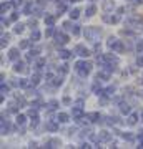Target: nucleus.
Returning a JSON list of instances; mask_svg holds the SVG:
<instances>
[{"label":"nucleus","instance_id":"34","mask_svg":"<svg viewBox=\"0 0 143 149\" xmlns=\"http://www.w3.org/2000/svg\"><path fill=\"white\" fill-rule=\"evenodd\" d=\"M38 121H40V118H38V113H37V114H33V116H32V123H30L32 129H33V128H37V126H38Z\"/></svg>","mask_w":143,"mask_h":149},{"label":"nucleus","instance_id":"17","mask_svg":"<svg viewBox=\"0 0 143 149\" xmlns=\"http://www.w3.org/2000/svg\"><path fill=\"white\" fill-rule=\"evenodd\" d=\"M40 83V71H35V73L30 76V85L32 86H37Z\"/></svg>","mask_w":143,"mask_h":149},{"label":"nucleus","instance_id":"15","mask_svg":"<svg viewBox=\"0 0 143 149\" xmlns=\"http://www.w3.org/2000/svg\"><path fill=\"white\" fill-rule=\"evenodd\" d=\"M110 78V73L106 71V70H101V71H98L97 73V80H100V81H106Z\"/></svg>","mask_w":143,"mask_h":149},{"label":"nucleus","instance_id":"51","mask_svg":"<svg viewBox=\"0 0 143 149\" xmlns=\"http://www.w3.org/2000/svg\"><path fill=\"white\" fill-rule=\"evenodd\" d=\"M137 66H142L143 68V56H138L137 58Z\"/></svg>","mask_w":143,"mask_h":149},{"label":"nucleus","instance_id":"27","mask_svg":"<svg viewBox=\"0 0 143 149\" xmlns=\"http://www.w3.org/2000/svg\"><path fill=\"white\" fill-rule=\"evenodd\" d=\"M123 50H125V43L122 42V40H118V43H117V47H115V53H123Z\"/></svg>","mask_w":143,"mask_h":149},{"label":"nucleus","instance_id":"48","mask_svg":"<svg viewBox=\"0 0 143 149\" xmlns=\"http://www.w3.org/2000/svg\"><path fill=\"white\" fill-rule=\"evenodd\" d=\"M118 22H120V17H117V15L110 17V23H118Z\"/></svg>","mask_w":143,"mask_h":149},{"label":"nucleus","instance_id":"56","mask_svg":"<svg viewBox=\"0 0 143 149\" xmlns=\"http://www.w3.org/2000/svg\"><path fill=\"white\" fill-rule=\"evenodd\" d=\"M28 146H30V148H37V143H35V141H30V144H28Z\"/></svg>","mask_w":143,"mask_h":149},{"label":"nucleus","instance_id":"37","mask_svg":"<svg viewBox=\"0 0 143 149\" xmlns=\"http://www.w3.org/2000/svg\"><path fill=\"white\" fill-rule=\"evenodd\" d=\"M30 42H32L30 38H28V40H22L20 45H18V48H20V50H25V48H28V47H30Z\"/></svg>","mask_w":143,"mask_h":149},{"label":"nucleus","instance_id":"4","mask_svg":"<svg viewBox=\"0 0 143 149\" xmlns=\"http://www.w3.org/2000/svg\"><path fill=\"white\" fill-rule=\"evenodd\" d=\"M70 37L68 35H65L63 32H57L55 33V45H58V47H62V45H65V43H68Z\"/></svg>","mask_w":143,"mask_h":149},{"label":"nucleus","instance_id":"43","mask_svg":"<svg viewBox=\"0 0 143 149\" xmlns=\"http://www.w3.org/2000/svg\"><path fill=\"white\" fill-rule=\"evenodd\" d=\"M0 91H2V95H7V93L10 91V88L5 85V81H4V83H0Z\"/></svg>","mask_w":143,"mask_h":149},{"label":"nucleus","instance_id":"11","mask_svg":"<svg viewBox=\"0 0 143 149\" xmlns=\"http://www.w3.org/2000/svg\"><path fill=\"white\" fill-rule=\"evenodd\" d=\"M137 123H138V114L137 113H130L128 118H127V124L128 126H135Z\"/></svg>","mask_w":143,"mask_h":149},{"label":"nucleus","instance_id":"63","mask_svg":"<svg viewBox=\"0 0 143 149\" xmlns=\"http://www.w3.org/2000/svg\"><path fill=\"white\" fill-rule=\"evenodd\" d=\"M92 2H95V0H92Z\"/></svg>","mask_w":143,"mask_h":149},{"label":"nucleus","instance_id":"25","mask_svg":"<svg viewBox=\"0 0 143 149\" xmlns=\"http://www.w3.org/2000/svg\"><path fill=\"white\" fill-rule=\"evenodd\" d=\"M40 38H42V33L38 32L37 28H33V30H32V35H30V40H33V42H38Z\"/></svg>","mask_w":143,"mask_h":149},{"label":"nucleus","instance_id":"58","mask_svg":"<svg viewBox=\"0 0 143 149\" xmlns=\"http://www.w3.org/2000/svg\"><path fill=\"white\" fill-rule=\"evenodd\" d=\"M77 104L78 106H83V100H77Z\"/></svg>","mask_w":143,"mask_h":149},{"label":"nucleus","instance_id":"12","mask_svg":"<svg viewBox=\"0 0 143 149\" xmlns=\"http://www.w3.org/2000/svg\"><path fill=\"white\" fill-rule=\"evenodd\" d=\"M58 121H48L47 124H45V128H47V131H50V133H55L57 129H58Z\"/></svg>","mask_w":143,"mask_h":149},{"label":"nucleus","instance_id":"14","mask_svg":"<svg viewBox=\"0 0 143 149\" xmlns=\"http://www.w3.org/2000/svg\"><path fill=\"white\" fill-rule=\"evenodd\" d=\"M57 121L58 123H62V124H65V123H68L70 121V116L68 114H67V113H58V114H57Z\"/></svg>","mask_w":143,"mask_h":149},{"label":"nucleus","instance_id":"50","mask_svg":"<svg viewBox=\"0 0 143 149\" xmlns=\"http://www.w3.org/2000/svg\"><path fill=\"white\" fill-rule=\"evenodd\" d=\"M137 52H138V53H142V52H143V40L137 45Z\"/></svg>","mask_w":143,"mask_h":149},{"label":"nucleus","instance_id":"9","mask_svg":"<svg viewBox=\"0 0 143 149\" xmlns=\"http://www.w3.org/2000/svg\"><path fill=\"white\" fill-rule=\"evenodd\" d=\"M8 60H10V61L20 60V48H12L10 52H8Z\"/></svg>","mask_w":143,"mask_h":149},{"label":"nucleus","instance_id":"38","mask_svg":"<svg viewBox=\"0 0 143 149\" xmlns=\"http://www.w3.org/2000/svg\"><path fill=\"white\" fill-rule=\"evenodd\" d=\"M70 32H72V35H73V37H78V35H80V25L73 23V27H72V30H70Z\"/></svg>","mask_w":143,"mask_h":149},{"label":"nucleus","instance_id":"42","mask_svg":"<svg viewBox=\"0 0 143 149\" xmlns=\"http://www.w3.org/2000/svg\"><path fill=\"white\" fill-rule=\"evenodd\" d=\"M15 98H17V103H18V106H27V100H25V98H23V96H15Z\"/></svg>","mask_w":143,"mask_h":149},{"label":"nucleus","instance_id":"60","mask_svg":"<svg viewBox=\"0 0 143 149\" xmlns=\"http://www.w3.org/2000/svg\"><path fill=\"white\" fill-rule=\"evenodd\" d=\"M138 148H142V149H143V141H140V144H138Z\"/></svg>","mask_w":143,"mask_h":149},{"label":"nucleus","instance_id":"55","mask_svg":"<svg viewBox=\"0 0 143 149\" xmlns=\"http://www.w3.org/2000/svg\"><path fill=\"white\" fill-rule=\"evenodd\" d=\"M138 139H140V141H143V129L138 133Z\"/></svg>","mask_w":143,"mask_h":149},{"label":"nucleus","instance_id":"52","mask_svg":"<svg viewBox=\"0 0 143 149\" xmlns=\"http://www.w3.org/2000/svg\"><path fill=\"white\" fill-rule=\"evenodd\" d=\"M8 23H10V22H8V20L5 18V17L2 15V25H4V27H8Z\"/></svg>","mask_w":143,"mask_h":149},{"label":"nucleus","instance_id":"2","mask_svg":"<svg viewBox=\"0 0 143 149\" xmlns=\"http://www.w3.org/2000/svg\"><path fill=\"white\" fill-rule=\"evenodd\" d=\"M83 33H85V38H87V40L97 42V38H98V35L101 33V30L100 28H97V27H87Z\"/></svg>","mask_w":143,"mask_h":149},{"label":"nucleus","instance_id":"19","mask_svg":"<svg viewBox=\"0 0 143 149\" xmlns=\"http://www.w3.org/2000/svg\"><path fill=\"white\" fill-rule=\"evenodd\" d=\"M58 56H60V58H63V60H67V58L72 56V52L67 50V48H60V50H58Z\"/></svg>","mask_w":143,"mask_h":149},{"label":"nucleus","instance_id":"59","mask_svg":"<svg viewBox=\"0 0 143 149\" xmlns=\"http://www.w3.org/2000/svg\"><path fill=\"white\" fill-rule=\"evenodd\" d=\"M37 3H38V5H43V3H45V0H38Z\"/></svg>","mask_w":143,"mask_h":149},{"label":"nucleus","instance_id":"29","mask_svg":"<svg viewBox=\"0 0 143 149\" xmlns=\"http://www.w3.org/2000/svg\"><path fill=\"white\" fill-rule=\"evenodd\" d=\"M45 25H47V27L55 25V17H53V15H47V17H45Z\"/></svg>","mask_w":143,"mask_h":149},{"label":"nucleus","instance_id":"16","mask_svg":"<svg viewBox=\"0 0 143 149\" xmlns=\"http://www.w3.org/2000/svg\"><path fill=\"white\" fill-rule=\"evenodd\" d=\"M33 8H35V5H33V2L30 0V2H27L25 5H23V13H25V15H30L33 12Z\"/></svg>","mask_w":143,"mask_h":149},{"label":"nucleus","instance_id":"3","mask_svg":"<svg viewBox=\"0 0 143 149\" xmlns=\"http://www.w3.org/2000/svg\"><path fill=\"white\" fill-rule=\"evenodd\" d=\"M72 116H73V121L75 123H80L82 119L85 118V113H83V106H73L72 108Z\"/></svg>","mask_w":143,"mask_h":149},{"label":"nucleus","instance_id":"35","mask_svg":"<svg viewBox=\"0 0 143 149\" xmlns=\"http://www.w3.org/2000/svg\"><path fill=\"white\" fill-rule=\"evenodd\" d=\"M45 37H47V38L55 37V27H53V25H52V27H48L47 30H45Z\"/></svg>","mask_w":143,"mask_h":149},{"label":"nucleus","instance_id":"46","mask_svg":"<svg viewBox=\"0 0 143 149\" xmlns=\"http://www.w3.org/2000/svg\"><path fill=\"white\" fill-rule=\"evenodd\" d=\"M62 27H63V30H72L73 23H72V22H63V25H62Z\"/></svg>","mask_w":143,"mask_h":149},{"label":"nucleus","instance_id":"49","mask_svg":"<svg viewBox=\"0 0 143 149\" xmlns=\"http://www.w3.org/2000/svg\"><path fill=\"white\" fill-rule=\"evenodd\" d=\"M62 103H63V104H70V103H72L70 96H63V98H62Z\"/></svg>","mask_w":143,"mask_h":149},{"label":"nucleus","instance_id":"13","mask_svg":"<svg viewBox=\"0 0 143 149\" xmlns=\"http://www.w3.org/2000/svg\"><path fill=\"white\" fill-rule=\"evenodd\" d=\"M10 131V123L8 119H5V116H2V134H8Z\"/></svg>","mask_w":143,"mask_h":149},{"label":"nucleus","instance_id":"54","mask_svg":"<svg viewBox=\"0 0 143 149\" xmlns=\"http://www.w3.org/2000/svg\"><path fill=\"white\" fill-rule=\"evenodd\" d=\"M80 148H92V146H90V144H88V143H82V144H80Z\"/></svg>","mask_w":143,"mask_h":149},{"label":"nucleus","instance_id":"45","mask_svg":"<svg viewBox=\"0 0 143 149\" xmlns=\"http://www.w3.org/2000/svg\"><path fill=\"white\" fill-rule=\"evenodd\" d=\"M12 3H13V7H15V8H18V7H22L23 3H25V0H13Z\"/></svg>","mask_w":143,"mask_h":149},{"label":"nucleus","instance_id":"24","mask_svg":"<svg viewBox=\"0 0 143 149\" xmlns=\"http://www.w3.org/2000/svg\"><path fill=\"white\" fill-rule=\"evenodd\" d=\"M23 30H25V23H15V27H13V33L20 35V33H23Z\"/></svg>","mask_w":143,"mask_h":149},{"label":"nucleus","instance_id":"41","mask_svg":"<svg viewBox=\"0 0 143 149\" xmlns=\"http://www.w3.org/2000/svg\"><path fill=\"white\" fill-rule=\"evenodd\" d=\"M115 91H117V88H115V86H108V88H105V93H103V95L111 96V95H115Z\"/></svg>","mask_w":143,"mask_h":149},{"label":"nucleus","instance_id":"22","mask_svg":"<svg viewBox=\"0 0 143 149\" xmlns=\"http://www.w3.org/2000/svg\"><path fill=\"white\" fill-rule=\"evenodd\" d=\"M37 56H38V50H30L28 55H27V61H28V63H32L33 58H37Z\"/></svg>","mask_w":143,"mask_h":149},{"label":"nucleus","instance_id":"1","mask_svg":"<svg viewBox=\"0 0 143 149\" xmlns=\"http://www.w3.org/2000/svg\"><path fill=\"white\" fill-rule=\"evenodd\" d=\"M92 66H93V65H92L90 61H87V60H78V61L73 65V68H75V71H77V74H78V76H82V78H87V76L90 74Z\"/></svg>","mask_w":143,"mask_h":149},{"label":"nucleus","instance_id":"8","mask_svg":"<svg viewBox=\"0 0 143 149\" xmlns=\"http://www.w3.org/2000/svg\"><path fill=\"white\" fill-rule=\"evenodd\" d=\"M73 52H75V53H77V55H80L82 58H87V56L90 55V50H88V48H85L83 45H77V47H75V50H73Z\"/></svg>","mask_w":143,"mask_h":149},{"label":"nucleus","instance_id":"47","mask_svg":"<svg viewBox=\"0 0 143 149\" xmlns=\"http://www.w3.org/2000/svg\"><path fill=\"white\" fill-rule=\"evenodd\" d=\"M53 78H55V74H53L52 71H48V73L45 74V80H47L48 83H52V80H53Z\"/></svg>","mask_w":143,"mask_h":149},{"label":"nucleus","instance_id":"26","mask_svg":"<svg viewBox=\"0 0 143 149\" xmlns=\"http://www.w3.org/2000/svg\"><path fill=\"white\" fill-rule=\"evenodd\" d=\"M120 111H122L123 114H130L132 109H130V106H128V103H120Z\"/></svg>","mask_w":143,"mask_h":149},{"label":"nucleus","instance_id":"10","mask_svg":"<svg viewBox=\"0 0 143 149\" xmlns=\"http://www.w3.org/2000/svg\"><path fill=\"white\" fill-rule=\"evenodd\" d=\"M62 144V141L57 138H52V139H48V141H45V146L43 148H57V146H60Z\"/></svg>","mask_w":143,"mask_h":149},{"label":"nucleus","instance_id":"21","mask_svg":"<svg viewBox=\"0 0 143 149\" xmlns=\"http://www.w3.org/2000/svg\"><path fill=\"white\" fill-rule=\"evenodd\" d=\"M117 43H118V38H117V37H108V42H106V45H108V48H110V50H115Z\"/></svg>","mask_w":143,"mask_h":149},{"label":"nucleus","instance_id":"33","mask_svg":"<svg viewBox=\"0 0 143 149\" xmlns=\"http://www.w3.org/2000/svg\"><path fill=\"white\" fill-rule=\"evenodd\" d=\"M58 104H60V103L57 101V100H50V103H48V109H50V111H53V109H58Z\"/></svg>","mask_w":143,"mask_h":149},{"label":"nucleus","instance_id":"40","mask_svg":"<svg viewBox=\"0 0 143 149\" xmlns=\"http://www.w3.org/2000/svg\"><path fill=\"white\" fill-rule=\"evenodd\" d=\"M58 73H62V74H67V73H68V65H67V63L60 65V66H58Z\"/></svg>","mask_w":143,"mask_h":149},{"label":"nucleus","instance_id":"53","mask_svg":"<svg viewBox=\"0 0 143 149\" xmlns=\"http://www.w3.org/2000/svg\"><path fill=\"white\" fill-rule=\"evenodd\" d=\"M10 18H12V20H13V22H17V20H18V12H13V13H12V17H10Z\"/></svg>","mask_w":143,"mask_h":149},{"label":"nucleus","instance_id":"36","mask_svg":"<svg viewBox=\"0 0 143 149\" xmlns=\"http://www.w3.org/2000/svg\"><path fill=\"white\" fill-rule=\"evenodd\" d=\"M28 85H30V80H27V78H20L18 80V88H27Z\"/></svg>","mask_w":143,"mask_h":149},{"label":"nucleus","instance_id":"23","mask_svg":"<svg viewBox=\"0 0 143 149\" xmlns=\"http://www.w3.org/2000/svg\"><path fill=\"white\" fill-rule=\"evenodd\" d=\"M62 85H63V78H62V76H55V78L52 80L53 88H58V86H62Z\"/></svg>","mask_w":143,"mask_h":149},{"label":"nucleus","instance_id":"7","mask_svg":"<svg viewBox=\"0 0 143 149\" xmlns=\"http://www.w3.org/2000/svg\"><path fill=\"white\" fill-rule=\"evenodd\" d=\"M87 118L90 119V123H105V121H103L105 118L101 116L100 113H97V111H93V113H88V114H87Z\"/></svg>","mask_w":143,"mask_h":149},{"label":"nucleus","instance_id":"6","mask_svg":"<svg viewBox=\"0 0 143 149\" xmlns=\"http://www.w3.org/2000/svg\"><path fill=\"white\" fill-rule=\"evenodd\" d=\"M108 141H111V133H108V131H100L98 141H97V148H100V143H108Z\"/></svg>","mask_w":143,"mask_h":149},{"label":"nucleus","instance_id":"31","mask_svg":"<svg viewBox=\"0 0 143 149\" xmlns=\"http://www.w3.org/2000/svg\"><path fill=\"white\" fill-rule=\"evenodd\" d=\"M78 17H80V8H72L70 10V18L72 20H77Z\"/></svg>","mask_w":143,"mask_h":149},{"label":"nucleus","instance_id":"61","mask_svg":"<svg viewBox=\"0 0 143 149\" xmlns=\"http://www.w3.org/2000/svg\"><path fill=\"white\" fill-rule=\"evenodd\" d=\"M70 2H82V0H70Z\"/></svg>","mask_w":143,"mask_h":149},{"label":"nucleus","instance_id":"5","mask_svg":"<svg viewBox=\"0 0 143 149\" xmlns=\"http://www.w3.org/2000/svg\"><path fill=\"white\" fill-rule=\"evenodd\" d=\"M13 71H15V73H28V66L25 65V61L17 60L15 65H13Z\"/></svg>","mask_w":143,"mask_h":149},{"label":"nucleus","instance_id":"57","mask_svg":"<svg viewBox=\"0 0 143 149\" xmlns=\"http://www.w3.org/2000/svg\"><path fill=\"white\" fill-rule=\"evenodd\" d=\"M95 52H100V43H95Z\"/></svg>","mask_w":143,"mask_h":149},{"label":"nucleus","instance_id":"62","mask_svg":"<svg viewBox=\"0 0 143 149\" xmlns=\"http://www.w3.org/2000/svg\"><path fill=\"white\" fill-rule=\"evenodd\" d=\"M140 118H142V119H143V111H142V116H140Z\"/></svg>","mask_w":143,"mask_h":149},{"label":"nucleus","instance_id":"32","mask_svg":"<svg viewBox=\"0 0 143 149\" xmlns=\"http://www.w3.org/2000/svg\"><path fill=\"white\" fill-rule=\"evenodd\" d=\"M120 136H122V138L125 139V141H128V143H132V141H135V136H133L132 133H122Z\"/></svg>","mask_w":143,"mask_h":149},{"label":"nucleus","instance_id":"28","mask_svg":"<svg viewBox=\"0 0 143 149\" xmlns=\"http://www.w3.org/2000/svg\"><path fill=\"white\" fill-rule=\"evenodd\" d=\"M43 66H45V60H43V58H38L37 61H35V70H37V71H42Z\"/></svg>","mask_w":143,"mask_h":149},{"label":"nucleus","instance_id":"20","mask_svg":"<svg viewBox=\"0 0 143 149\" xmlns=\"http://www.w3.org/2000/svg\"><path fill=\"white\" fill-rule=\"evenodd\" d=\"M10 7H13L12 2H2V5H0V12H2V15H5L7 10H10Z\"/></svg>","mask_w":143,"mask_h":149},{"label":"nucleus","instance_id":"30","mask_svg":"<svg viewBox=\"0 0 143 149\" xmlns=\"http://www.w3.org/2000/svg\"><path fill=\"white\" fill-rule=\"evenodd\" d=\"M25 123H27V116H25V114H17V124H18V126H23Z\"/></svg>","mask_w":143,"mask_h":149},{"label":"nucleus","instance_id":"39","mask_svg":"<svg viewBox=\"0 0 143 149\" xmlns=\"http://www.w3.org/2000/svg\"><path fill=\"white\" fill-rule=\"evenodd\" d=\"M8 40H10V35L4 33V35H2V48H5L7 45H8Z\"/></svg>","mask_w":143,"mask_h":149},{"label":"nucleus","instance_id":"18","mask_svg":"<svg viewBox=\"0 0 143 149\" xmlns=\"http://www.w3.org/2000/svg\"><path fill=\"white\" fill-rule=\"evenodd\" d=\"M97 13V5H93V3H90V5L85 8V15L87 17H93Z\"/></svg>","mask_w":143,"mask_h":149},{"label":"nucleus","instance_id":"44","mask_svg":"<svg viewBox=\"0 0 143 149\" xmlns=\"http://www.w3.org/2000/svg\"><path fill=\"white\" fill-rule=\"evenodd\" d=\"M28 27L32 28H37V18H30V20H28Z\"/></svg>","mask_w":143,"mask_h":149}]
</instances>
